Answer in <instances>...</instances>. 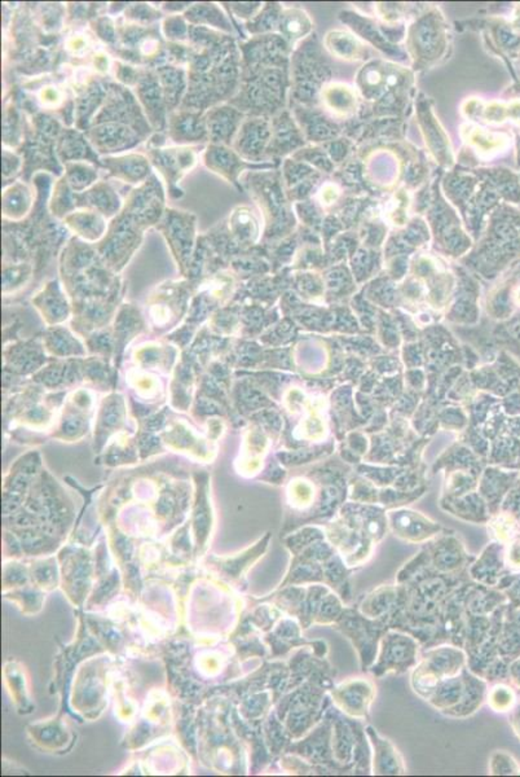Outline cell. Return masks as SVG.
I'll return each instance as SVG.
<instances>
[{"label": "cell", "instance_id": "1", "mask_svg": "<svg viewBox=\"0 0 520 777\" xmlns=\"http://www.w3.org/2000/svg\"><path fill=\"white\" fill-rule=\"evenodd\" d=\"M330 690L316 682L307 681L294 690H287L277 704L276 715L278 716L293 741L311 732L333 705Z\"/></svg>", "mask_w": 520, "mask_h": 777}, {"label": "cell", "instance_id": "2", "mask_svg": "<svg viewBox=\"0 0 520 777\" xmlns=\"http://www.w3.org/2000/svg\"><path fill=\"white\" fill-rule=\"evenodd\" d=\"M467 666L464 648L439 644L421 652L418 664L410 674V685L417 696L427 701L442 681L459 675Z\"/></svg>", "mask_w": 520, "mask_h": 777}, {"label": "cell", "instance_id": "3", "mask_svg": "<svg viewBox=\"0 0 520 777\" xmlns=\"http://www.w3.org/2000/svg\"><path fill=\"white\" fill-rule=\"evenodd\" d=\"M333 629L350 641L358 652L361 673L367 674L377 658L379 641L390 627L384 619L369 618L359 610V607L347 605Z\"/></svg>", "mask_w": 520, "mask_h": 777}, {"label": "cell", "instance_id": "4", "mask_svg": "<svg viewBox=\"0 0 520 777\" xmlns=\"http://www.w3.org/2000/svg\"><path fill=\"white\" fill-rule=\"evenodd\" d=\"M421 648V643L410 633L389 629L379 641L377 658L367 674L377 679L403 675L418 664Z\"/></svg>", "mask_w": 520, "mask_h": 777}, {"label": "cell", "instance_id": "5", "mask_svg": "<svg viewBox=\"0 0 520 777\" xmlns=\"http://www.w3.org/2000/svg\"><path fill=\"white\" fill-rule=\"evenodd\" d=\"M329 709H327L323 721L316 725L311 732L307 733L297 741H293L287 747L285 753L294 754L316 767L324 768L329 775H349L346 770L335 764L334 756H333V719Z\"/></svg>", "mask_w": 520, "mask_h": 777}, {"label": "cell", "instance_id": "6", "mask_svg": "<svg viewBox=\"0 0 520 777\" xmlns=\"http://www.w3.org/2000/svg\"><path fill=\"white\" fill-rule=\"evenodd\" d=\"M474 581H468L442 601L435 632L426 648L439 644H453L464 648L466 631V596Z\"/></svg>", "mask_w": 520, "mask_h": 777}, {"label": "cell", "instance_id": "7", "mask_svg": "<svg viewBox=\"0 0 520 777\" xmlns=\"http://www.w3.org/2000/svg\"><path fill=\"white\" fill-rule=\"evenodd\" d=\"M143 112L139 102L130 90L123 86L109 85L104 104L100 108L92 125L105 122L123 123L131 126L145 139L151 133V125Z\"/></svg>", "mask_w": 520, "mask_h": 777}, {"label": "cell", "instance_id": "8", "mask_svg": "<svg viewBox=\"0 0 520 777\" xmlns=\"http://www.w3.org/2000/svg\"><path fill=\"white\" fill-rule=\"evenodd\" d=\"M326 534L327 541L351 569H361L375 558L378 544L344 521L330 524L326 529Z\"/></svg>", "mask_w": 520, "mask_h": 777}, {"label": "cell", "instance_id": "9", "mask_svg": "<svg viewBox=\"0 0 520 777\" xmlns=\"http://www.w3.org/2000/svg\"><path fill=\"white\" fill-rule=\"evenodd\" d=\"M333 705L342 714L367 722L370 709L377 696V685L367 676H351L330 690Z\"/></svg>", "mask_w": 520, "mask_h": 777}, {"label": "cell", "instance_id": "10", "mask_svg": "<svg viewBox=\"0 0 520 777\" xmlns=\"http://www.w3.org/2000/svg\"><path fill=\"white\" fill-rule=\"evenodd\" d=\"M144 229L120 211L109 225L108 232L100 245V255L114 268L120 269L131 257L135 249L139 248Z\"/></svg>", "mask_w": 520, "mask_h": 777}, {"label": "cell", "instance_id": "11", "mask_svg": "<svg viewBox=\"0 0 520 777\" xmlns=\"http://www.w3.org/2000/svg\"><path fill=\"white\" fill-rule=\"evenodd\" d=\"M123 213L128 215L143 229L157 226L165 214V194L156 174L128 194Z\"/></svg>", "mask_w": 520, "mask_h": 777}, {"label": "cell", "instance_id": "12", "mask_svg": "<svg viewBox=\"0 0 520 777\" xmlns=\"http://www.w3.org/2000/svg\"><path fill=\"white\" fill-rule=\"evenodd\" d=\"M194 151V148L184 147V145L149 149V161L165 178L169 194L172 196L182 197L184 194L182 189L177 188V183L197 162V154Z\"/></svg>", "mask_w": 520, "mask_h": 777}, {"label": "cell", "instance_id": "13", "mask_svg": "<svg viewBox=\"0 0 520 777\" xmlns=\"http://www.w3.org/2000/svg\"><path fill=\"white\" fill-rule=\"evenodd\" d=\"M157 228L166 237L177 262L183 269L188 266L192 249L194 245L195 237V217L186 211H172L168 209L163 214L162 219L158 223Z\"/></svg>", "mask_w": 520, "mask_h": 777}, {"label": "cell", "instance_id": "14", "mask_svg": "<svg viewBox=\"0 0 520 777\" xmlns=\"http://www.w3.org/2000/svg\"><path fill=\"white\" fill-rule=\"evenodd\" d=\"M425 547L430 555L431 569L442 574L465 572L476 558L468 555L464 543L452 534L435 536Z\"/></svg>", "mask_w": 520, "mask_h": 777}, {"label": "cell", "instance_id": "15", "mask_svg": "<svg viewBox=\"0 0 520 777\" xmlns=\"http://www.w3.org/2000/svg\"><path fill=\"white\" fill-rule=\"evenodd\" d=\"M86 136L95 151L102 154L120 153L139 145L144 137L131 126L123 123L105 122L92 125Z\"/></svg>", "mask_w": 520, "mask_h": 777}, {"label": "cell", "instance_id": "16", "mask_svg": "<svg viewBox=\"0 0 520 777\" xmlns=\"http://www.w3.org/2000/svg\"><path fill=\"white\" fill-rule=\"evenodd\" d=\"M135 91H136V97H139L146 120H149V125L157 131L166 130L169 111L156 70L140 71L139 81L135 86Z\"/></svg>", "mask_w": 520, "mask_h": 777}, {"label": "cell", "instance_id": "17", "mask_svg": "<svg viewBox=\"0 0 520 777\" xmlns=\"http://www.w3.org/2000/svg\"><path fill=\"white\" fill-rule=\"evenodd\" d=\"M389 518L393 535L410 544L427 543L441 534L442 530L441 525L412 510L391 512Z\"/></svg>", "mask_w": 520, "mask_h": 777}, {"label": "cell", "instance_id": "18", "mask_svg": "<svg viewBox=\"0 0 520 777\" xmlns=\"http://www.w3.org/2000/svg\"><path fill=\"white\" fill-rule=\"evenodd\" d=\"M166 130L175 145H197V143L209 142L203 112L191 111V109H177L169 113Z\"/></svg>", "mask_w": 520, "mask_h": 777}, {"label": "cell", "instance_id": "19", "mask_svg": "<svg viewBox=\"0 0 520 777\" xmlns=\"http://www.w3.org/2000/svg\"><path fill=\"white\" fill-rule=\"evenodd\" d=\"M243 113L229 104H219L205 112L209 142L211 145H232L243 123Z\"/></svg>", "mask_w": 520, "mask_h": 777}, {"label": "cell", "instance_id": "20", "mask_svg": "<svg viewBox=\"0 0 520 777\" xmlns=\"http://www.w3.org/2000/svg\"><path fill=\"white\" fill-rule=\"evenodd\" d=\"M372 747V775H405L407 767L403 756L389 739L381 735L373 725L365 727Z\"/></svg>", "mask_w": 520, "mask_h": 777}, {"label": "cell", "instance_id": "21", "mask_svg": "<svg viewBox=\"0 0 520 777\" xmlns=\"http://www.w3.org/2000/svg\"><path fill=\"white\" fill-rule=\"evenodd\" d=\"M505 547L499 541L488 544L468 567V575L475 583L496 589L502 576L508 574Z\"/></svg>", "mask_w": 520, "mask_h": 777}, {"label": "cell", "instance_id": "22", "mask_svg": "<svg viewBox=\"0 0 520 777\" xmlns=\"http://www.w3.org/2000/svg\"><path fill=\"white\" fill-rule=\"evenodd\" d=\"M100 165L106 169L111 177L128 183V185H143L153 174L152 173V163L148 157L140 153L105 156L100 160Z\"/></svg>", "mask_w": 520, "mask_h": 777}, {"label": "cell", "instance_id": "23", "mask_svg": "<svg viewBox=\"0 0 520 777\" xmlns=\"http://www.w3.org/2000/svg\"><path fill=\"white\" fill-rule=\"evenodd\" d=\"M461 674L465 682L464 696L456 707L442 711V715L448 718L466 719L468 716H473L474 714L478 713L487 698V681L471 673L467 666Z\"/></svg>", "mask_w": 520, "mask_h": 777}, {"label": "cell", "instance_id": "24", "mask_svg": "<svg viewBox=\"0 0 520 777\" xmlns=\"http://www.w3.org/2000/svg\"><path fill=\"white\" fill-rule=\"evenodd\" d=\"M241 159L243 157L228 145H210L203 153L206 168L234 186H238V177L247 166Z\"/></svg>", "mask_w": 520, "mask_h": 777}, {"label": "cell", "instance_id": "25", "mask_svg": "<svg viewBox=\"0 0 520 777\" xmlns=\"http://www.w3.org/2000/svg\"><path fill=\"white\" fill-rule=\"evenodd\" d=\"M77 208L90 209L104 215L106 219L116 218L122 211V202L114 188L106 182H99L87 191L76 194Z\"/></svg>", "mask_w": 520, "mask_h": 777}, {"label": "cell", "instance_id": "26", "mask_svg": "<svg viewBox=\"0 0 520 777\" xmlns=\"http://www.w3.org/2000/svg\"><path fill=\"white\" fill-rule=\"evenodd\" d=\"M303 631V627L297 618L284 616L276 624L275 630L266 638V641L271 645L272 657H281L289 653L290 650L311 644L312 641H307L301 635Z\"/></svg>", "mask_w": 520, "mask_h": 777}, {"label": "cell", "instance_id": "27", "mask_svg": "<svg viewBox=\"0 0 520 777\" xmlns=\"http://www.w3.org/2000/svg\"><path fill=\"white\" fill-rule=\"evenodd\" d=\"M400 596V584H382L364 596L359 610L372 619H384L387 622L391 613L398 605Z\"/></svg>", "mask_w": 520, "mask_h": 777}, {"label": "cell", "instance_id": "28", "mask_svg": "<svg viewBox=\"0 0 520 777\" xmlns=\"http://www.w3.org/2000/svg\"><path fill=\"white\" fill-rule=\"evenodd\" d=\"M156 73L160 79L169 113L177 111L188 91L186 70L174 65H161L157 67Z\"/></svg>", "mask_w": 520, "mask_h": 777}, {"label": "cell", "instance_id": "29", "mask_svg": "<svg viewBox=\"0 0 520 777\" xmlns=\"http://www.w3.org/2000/svg\"><path fill=\"white\" fill-rule=\"evenodd\" d=\"M57 154H59L60 161L62 163L68 162H85L90 161L99 163L97 154L95 153L94 148L86 139L85 135L80 134L78 130L62 131L59 137V145H57Z\"/></svg>", "mask_w": 520, "mask_h": 777}, {"label": "cell", "instance_id": "30", "mask_svg": "<svg viewBox=\"0 0 520 777\" xmlns=\"http://www.w3.org/2000/svg\"><path fill=\"white\" fill-rule=\"evenodd\" d=\"M356 572L358 570L347 566L343 558L338 553L327 558L326 563H324V579H326V586L334 591L346 605L351 604L353 600L350 579H351L353 573Z\"/></svg>", "mask_w": 520, "mask_h": 777}, {"label": "cell", "instance_id": "31", "mask_svg": "<svg viewBox=\"0 0 520 777\" xmlns=\"http://www.w3.org/2000/svg\"><path fill=\"white\" fill-rule=\"evenodd\" d=\"M64 222L77 235L91 243L104 237L109 227L104 215L90 211V209L73 211L65 218Z\"/></svg>", "mask_w": 520, "mask_h": 777}, {"label": "cell", "instance_id": "32", "mask_svg": "<svg viewBox=\"0 0 520 777\" xmlns=\"http://www.w3.org/2000/svg\"><path fill=\"white\" fill-rule=\"evenodd\" d=\"M3 217L11 222L27 218L33 206V194L25 183L16 182L4 189L2 196Z\"/></svg>", "mask_w": 520, "mask_h": 777}, {"label": "cell", "instance_id": "33", "mask_svg": "<svg viewBox=\"0 0 520 777\" xmlns=\"http://www.w3.org/2000/svg\"><path fill=\"white\" fill-rule=\"evenodd\" d=\"M266 123L260 121H246L241 126L235 135L234 149L243 159L254 160L260 156L266 145Z\"/></svg>", "mask_w": 520, "mask_h": 777}, {"label": "cell", "instance_id": "34", "mask_svg": "<svg viewBox=\"0 0 520 777\" xmlns=\"http://www.w3.org/2000/svg\"><path fill=\"white\" fill-rule=\"evenodd\" d=\"M507 603V595L502 591L479 583H474L466 596V610L471 615L490 616Z\"/></svg>", "mask_w": 520, "mask_h": 777}, {"label": "cell", "instance_id": "35", "mask_svg": "<svg viewBox=\"0 0 520 777\" xmlns=\"http://www.w3.org/2000/svg\"><path fill=\"white\" fill-rule=\"evenodd\" d=\"M184 19L194 27L214 28L226 33H231L232 25L226 14L214 3H197L191 5L184 12Z\"/></svg>", "mask_w": 520, "mask_h": 777}, {"label": "cell", "instance_id": "36", "mask_svg": "<svg viewBox=\"0 0 520 777\" xmlns=\"http://www.w3.org/2000/svg\"><path fill=\"white\" fill-rule=\"evenodd\" d=\"M464 676H462V674H459V675L453 676V678H448L445 679V681H442V683L436 687V690H433V695H431L430 698L427 699V702H429L433 709L438 710L439 713H442V711L456 707V705L461 701L462 696H464Z\"/></svg>", "mask_w": 520, "mask_h": 777}, {"label": "cell", "instance_id": "37", "mask_svg": "<svg viewBox=\"0 0 520 777\" xmlns=\"http://www.w3.org/2000/svg\"><path fill=\"white\" fill-rule=\"evenodd\" d=\"M228 229L238 243L255 242L260 234L257 218L246 206H238L229 214Z\"/></svg>", "mask_w": 520, "mask_h": 777}, {"label": "cell", "instance_id": "38", "mask_svg": "<svg viewBox=\"0 0 520 777\" xmlns=\"http://www.w3.org/2000/svg\"><path fill=\"white\" fill-rule=\"evenodd\" d=\"M66 180L76 194L87 191L99 177L97 169L86 162H68L64 165Z\"/></svg>", "mask_w": 520, "mask_h": 777}, {"label": "cell", "instance_id": "39", "mask_svg": "<svg viewBox=\"0 0 520 777\" xmlns=\"http://www.w3.org/2000/svg\"><path fill=\"white\" fill-rule=\"evenodd\" d=\"M77 208L76 192L70 188L65 177L57 182L54 188L53 200L50 203V211L56 218H65L73 213Z\"/></svg>", "mask_w": 520, "mask_h": 777}, {"label": "cell", "instance_id": "40", "mask_svg": "<svg viewBox=\"0 0 520 777\" xmlns=\"http://www.w3.org/2000/svg\"><path fill=\"white\" fill-rule=\"evenodd\" d=\"M488 707L496 713H508L514 709L516 704V696L513 688L504 683H496L492 687L488 688L487 698H485Z\"/></svg>", "mask_w": 520, "mask_h": 777}, {"label": "cell", "instance_id": "41", "mask_svg": "<svg viewBox=\"0 0 520 777\" xmlns=\"http://www.w3.org/2000/svg\"><path fill=\"white\" fill-rule=\"evenodd\" d=\"M323 539H326V530L320 529V527H306L301 532L287 536L285 546L292 556H295L315 541H323Z\"/></svg>", "mask_w": 520, "mask_h": 777}, {"label": "cell", "instance_id": "42", "mask_svg": "<svg viewBox=\"0 0 520 777\" xmlns=\"http://www.w3.org/2000/svg\"><path fill=\"white\" fill-rule=\"evenodd\" d=\"M491 775H519L520 765L507 751H494L490 759Z\"/></svg>", "mask_w": 520, "mask_h": 777}, {"label": "cell", "instance_id": "43", "mask_svg": "<svg viewBox=\"0 0 520 777\" xmlns=\"http://www.w3.org/2000/svg\"><path fill=\"white\" fill-rule=\"evenodd\" d=\"M3 137H4L5 147H16V145H19L20 142H21L20 117L14 108L5 107Z\"/></svg>", "mask_w": 520, "mask_h": 777}, {"label": "cell", "instance_id": "44", "mask_svg": "<svg viewBox=\"0 0 520 777\" xmlns=\"http://www.w3.org/2000/svg\"><path fill=\"white\" fill-rule=\"evenodd\" d=\"M186 20L182 16L166 17L163 21V33L169 41L179 43L186 41L189 38V27L186 25Z\"/></svg>", "mask_w": 520, "mask_h": 777}, {"label": "cell", "instance_id": "45", "mask_svg": "<svg viewBox=\"0 0 520 777\" xmlns=\"http://www.w3.org/2000/svg\"><path fill=\"white\" fill-rule=\"evenodd\" d=\"M352 95L349 91L344 90V87H337L333 86L327 90L326 100L329 103L330 108L335 111H350L352 105Z\"/></svg>", "mask_w": 520, "mask_h": 777}, {"label": "cell", "instance_id": "46", "mask_svg": "<svg viewBox=\"0 0 520 777\" xmlns=\"http://www.w3.org/2000/svg\"><path fill=\"white\" fill-rule=\"evenodd\" d=\"M92 25H94L95 31L100 39L109 43V45H117V28H114L111 19L103 17V19L94 20Z\"/></svg>", "mask_w": 520, "mask_h": 777}, {"label": "cell", "instance_id": "47", "mask_svg": "<svg viewBox=\"0 0 520 777\" xmlns=\"http://www.w3.org/2000/svg\"><path fill=\"white\" fill-rule=\"evenodd\" d=\"M39 102L45 109L60 107L64 102V93L56 86H45L40 90Z\"/></svg>", "mask_w": 520, "mask_h": 777}, {"label": "cell", "instance_id": "48", "mask_svg": "<svg viewBox=\"0 0 520 777\" xmlns=\"http://www.w3.org/2000/svg\"><path fill=\"white\" fill-rule=\"evenodd\" d=\"M126 17L135 21H154L161 14L146 4H132L126 10Z\"/></svg>", "mask_w": 520, "mask_h": 777}, {"label": "cell", "instance_id": "49", "mask_svg": "<svg viewBox=\"0 0 520 777\" xmlns=\"http://www.w3.org/2000/svg\"><path fill=\"white\" fill-rule=\"evenodd\" d=\"M20 168H21V159L13 152L4 149L3 151V177H4V180L10 179L19 173Z\"/></svg>", "mask_w": 520, "mask_h": 777}, {"label": "cell", "instance_id": "50", "mask_svg": "<svg viewBox=\"0 0 520 777\" xmlns=\"http://www.w3.org/2000/svg\"><path fill=\"white\" fill-rule=\"evenodd\" d=\"M333 47L341 56H352L356 53V43L347 34H341L333 39Z\"/></svg>", "mask_w": 520, "mask_h": 777}, {"label": "cell", "instance_id": "51", "mask_svg": "<svg viewBox=\"0 0 520 777\" xmlns=\"http://www.w3.org/2000/svg\"><path fill=\"white\" fill-rule=\"evenodd\" d=\"M505 564L508 570H520V539L511 541L505 550Z\"/></svg>", "mask_w": 520, "mask_h": 777}, {"label": "cell", "instance_id": "52", "mask_svg": "<svg viewBox=\"0 0 520 777\" xmlns=\"http://www.w3.org/2000/svg\"><path fill=\"white\" fill-rule=\"evenodd\" d=\"M65 47L69 53L80 56L88 48V38L82 33L74 34V36L69 37L68 41L65 43Z\"/></svg>", "mask_w": 520, "mask_h": 777}, {"label": "cell", "instance_id": "53", "mask_svg": "<svg viewBox=\"0 0 520 777\" xmlns=\"http://www.w3.org/2000/svg\"><path fill=\"white\" fill-rule=\"evenodd\" d=\"M508 678L520 688V657H516L508 664Z\"/></svg>", "mask_w": 520, "mask_h": 777}, {"label": "cell", "instance_id": "54", "mask_svg": "<svg viewBox=\"0 0 520 777\" xmlns=\"http://www.w3.org/2000/svg\"><path fill=\"white\" fill-rule=\"evenodd\" d=\"M191 5V3H166L165 7L163 8H166L168 11H175V12H177V11L183 10V8L188 10Z\"/></svg>", "mask_w": 520, "mask_h": 777}, {"label": "cell", "instance_id": "55", "mask_svg": "<svg viewBox=\"0 0 520 777\" xmlns=\"http://www.w3.org/2000/svg\"><path fill=\"white\" fill-rule=\"evenodd\" d=\"M511 724H513L514 732L516 733V736H518L520 740V707L519 709H516V713L513 714V718H511Z\"/></svg>", "mask_w": 520, "mask_h": 777}]
</instances>
